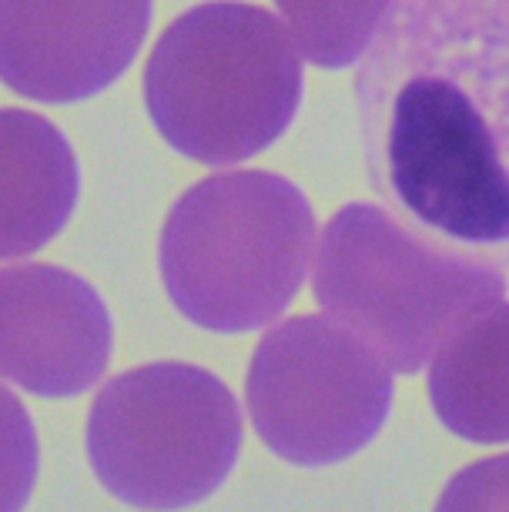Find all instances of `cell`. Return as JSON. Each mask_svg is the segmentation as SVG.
Returning <instances> with one entry per match:
<instances>
[{"instance_id": "7a4b0ae2", "label": "cell", "mask_w": 509, "mask_h": 512, "mask_svg": "<svg viewBox=\"0 0 509 512\" xmlns=\"http://www.w3.org/2000/svg\"><path fill=\"white\" fill-rule=\"evenodd\" d=\"M302 101V54L272 11L238 0L191 7L144 67V108L178 154L235 164L275 144Z\"/></svg>"}, {"instance_id": "277c9868", "label": "cell", "mask_w": 509, "mask_h": 512, "mask_svg": "<svg viewBox=\"0 0 509 512\" xmlns=\"http://www.w3.org/2000/svg\"><path fill=\"white\" fill-rule=\"evenodd\" d=\"M312 292L322 312L369 342L392 372L416 375L466 318L503 302L509 278L429 245L386 208L352 201L322 228Z\"/></svg>"}, {"instance_id": "6da1fadb", "label": "cell", "mask_w": 509, "mask_h": 512, "mask_svg": "<svg viewBox=\"0 0 509 512\" xmlns=\"http://www.w3.org/2000/svg\"><path fill=\"white\" fill-rule=\"evenodd\" d=\"M355 108L389 215L509 272V0H392Z\"/></svg>"}, {"instance_id": "9c48e42d", "label": "cell", "mask_w": 509, "mask_h": 512, "mask_svg": "<svg viewBox=\"0 0 509 512\" xmlns=\"http://www.w3.org/2000/svg\"><path fill=\"white\" fill-rule=\"evenodd\" d=\"M78 191V158L57 124L0 108V262L51 245L78 208Z\"/></svg>"}, {"instance_id": "52a82bcc", "label": "cell", "mask_w": 509, "mask_h": 512, "mask_svg": "<svg viewBox=\"0 0 509 512\" xmlns=\"http://www.w3.org/2000/svg\"><path fill=\"white\" fill-rule=\"evenodd\" d=\"M151 0H0V81L41 104L111 88L138 57Z\"/></svg>"}, {"instance_id": "8fae6325", "label": "cell", "mask_w": 509, "mask_h": 512, "mask_svg": "<svg viewBox=\"0 0 509 512\" xmlns=\"http://www.w3.org/2000/svg\"><path fill=\"white\" fill-rule=\"evenodd\" d=\"M295 47L315 67H349L369 51L392 0H275Z\"/></svg>"}, {"instance_id": "3957f363", "label": "cell", "mask_w": 509, "mask_h": 512, "mask_svg": "<svg viewBox=\"0 0 509 512\" xmlns=\"http://www.w3.org/2000/svg\"><path fill=\"white\" fill-rule=\"evenodd\" d=\"M315 251L309 198L272 171H225L191 185L161 228V282L188 322L255 332L295 302Z\"/></svg>"}, {"instance_id": "8992f818", "label": "cell", "mask_w": 509, "mask_h": 512, "mask_svg": "<svg viewBox=\"0 0 509 512\" xmlns=\"http://www.w3.org/2000/svg\"><path fill=\"white\" fill-rule=\"evenodd\" d=\"M392 375L379 352L335 318H282L248 362V419L288 466H335L366 449L389 422Z\"/></svg>"}, {"instance_id": "4fadbf2b", "label": "cell", "mask_w": 509, "mask_h": 512, "mask_svg": "<svg viewBox=\"0 0 509 512\" xmlns=\"http://www.w3.org/2000/svg\"><path fill=\"white\" fill-rule=\"evenodd\" d=\"M432 512H509V452L459 469Z\"/></svg>"}, {"instance_id": "7c38bea8", "label": "cell", "mask_w": 509, "mask_h": 512, "mask_svg": "<svg viewBox=\"0 0 509 512\" xmlns=\"http://www.w3.org/2000/svg\"><path fill=\"white\" fill-rule=\"evenodd\" d=\"M41 479V436L34 415L0 385V512H24Z\"/></svg>"}, {"instance_id": "30bf717a", "label": "cell", "mask_w": 509, "mask_h": 512, "mask_svg": "<svg viewBox=\"0 0 509 512\" xmlns=\"http://www.w3.org/2000/svg\"><path fill=\"white\" fill-rule=\"evenodd\" d=\"M429 402L453 436L509 442V302L466 318L429 362Z\"/></svg>"}, {"instance_id": "ba28073f", "label": "cell", "mask_w": 509, "mask_h": 512, "mask_svg": "<svg viewBox=\"0 0 509 512\" xmlns=\"http://www.w3.org/2000/svg\"><path fill=\"white\" fill-rule=\"evenodd\" d=\"M111 355L114 322L88 278L61 265L0 268V379L37 399H78Z\"/></svg>"}, {"instance_id": "5b68a950", "label": "cell", "mask_w": 509, "mask_h": 512, "mask_svg": "<svg viewBox=\"0 0 509 512\" xmlns=\"http://www.w3.org/2000/svg\"><path fill=\"white\" fill-rule=\"evenodd\" d=\"M245 419L232 389L191 362H148L101 385L84 449L104 492L141 512H175L225 486Z\"/></svg>"}]
</instances>
